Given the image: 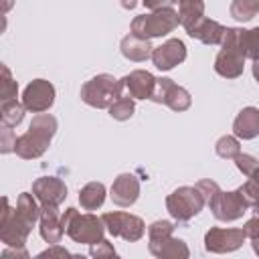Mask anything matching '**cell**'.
<instances>
[{
    "instance_id": "cell-1",
    "label": "cell",
    "mask_w": 259,
    "mask_h": 259,
    "mask_svg": "<svg viewBox=\"0 0 259 259\" xmlns=\"http://www.w3.org/2000/svg\"><path fill=\"white\" fill-rule=\"evenodd\" d=\"M2 217H0V241L6 247L22 249L36 221H40V206L36 204L34 194L20 192L16 208H10L8 198H2Z\"/></svg>"
},
{
    "instance_id": "cell-2",
    "label": "cell",
    "mask_w": 259,
    "mask_h": 259,
    "mask_svg": "<svg viewBox=\"0 0 259 259\" xmlns=\"http://www.w3.org/2000/svg\"><path fill=\"white\" fill-rule=\"evenodd\" d=\"M55 134H57V117L55 115H51V113L34 115L28 130L22 136H18V140H16V148H14L16 156L22 160L40 158L49 150Z\"/></svg>"
},
{
    "instance_id": "cell-3",
    "label": "cell",
    "mask_w": 259,
    "mask_h": 259,
    "mask_svg": "<svg viewBox=\"0 0 259 259\" xmlns=\"http://www.w3.org/2000/svg\"><path fill=\"white\" fill-rule=\"evenodd\" d=\"M170 221H156L148 227V249L158 259H190V249L182 239L172 237Z\"/></svg>"
},
{
    "instance_id": "cell-4",
    "label": "cell",
    "mask_w": 259,
    "mask_h": 259,
    "mask_svg": "<svg viewBox=\"0 0 259 259\" xmlns=\"http://www.w3.org/2000/svg\"><path fill=\"white\" fill-rule=\"evenodd\" d=\"M61 223H63L65 233H67L75 243L95 245V243L103 241L105 225H103L101 217H95L93 212H85V214H81L77 208L69 206V208L63 212Z\"/></svg>"
},
{
    "instance_id": "cell-5",
    "label": "cell",
    "mask_w": 259,
    "mask_h": 259,
    "mask_svg": "<svg viewBox=\"0 0 259 259\" xmlns=\"http://www.w3.org/2000/svg\"><path fill=\"white\" fill-rule=\"evenodd\" d=\"M123 95L121 81L109 73H99L81 87V101L95 109H109Z\"/></svg>"
},
{
    "instance_id": "cell-6",
    "label": "cell",
    "mask_w": 259,
    "mask_h": 259,
    "mask_svg": "<svg viewBox=\"0 0 259 259\" xmlns=\"http://www.w3.org/2000/svg\"><path fill=\"white\" fill-rule=\"evenodd\" d=\"M180 24L178 18V10H174V6L170 8H162V10H154V12H146L140 14L132 20V34L152 40L158 36H166L168 32H172L176 26Z\"/></svg>"
},
{
    "instance_id": "cell-7",
    "label": "cell",
    "mask_w": 259,
    "mask_h": 259,
    "mask_svg": "<svg viewBox=\"0 0 259 259\" xmlns=\"http://www.w3.org/2000/svg\"><path fill=\"white\" fill-rule=\"evenodd\" d=\"M245 57L239 49V28H227L221 42V51L214 59V71L225 79H237L243 75Z\"/></svg>"
},
{
    "instance_id": "cell-8",
    "label": "cell",
    "mask_w": 259,
    "mask_h": 259,
    "mask_svg": "<svg viewBox=\"0 0 259 259\" xmlns=\"http://www.w3.org/2000/svg\"><path fill=\"white\" fill-rule=\"evenodd\" d=\"M204 198L196 186H178L166 196V210L176 223L192 221L204 206Z\"/></svg>"
},
{
    "instance_id": "cell-9",
    "label": "cell",
    "mask_w": 259,
    "mask_h": 259,
    "mask_svg": "<svg viewBox=\"0 0 259 259\" xmlns=\"http://www.w3.org/2000/svg\"><path fill=\"white\" fill-rule=\"evenodd\" d=\"M105 231L113 237H121L127 243H136L144 237L146 233V225L140 217L123 212V210H113V212H105L101 217Z\"/></svg>"
},
{
    "instance_id": "cell-10",
    "label": "cell",
    "mask_w": 259,
    "mask_h": 259,
    "mask_svg": "<svg viewBox=\"0 0 259 259\" xmlns=\"http://www.w3.org/2000/svg\"><path fill=\"white\" fill-rule=\"evenodd\" d=\"M208 208L212 212V217L217 221H223V223H233V221H239L247 210H249V204L245 202L241 190H219L210 200H208Z\"/></svg>"
},
{
    "instance_id": "cell-11",
    "label": "cell",
    "mask_w": 259,
    "mask_h": 259,
    "mask_svg": "<svg viewBox=\"0 0 259 259\" xmlns=\"http://www.w3.org/2000/svg\"><path fill=\"white\" fill-rule=\"evenodd\" d=\"M154 103H162V105H168L172 111H186L190 105H192V97L190 93L176 85L172 79L168 77H160L156 79V87H154V93H152V99Z\"/></svg>"
},
{
    "instance_id": "cell-12",
    "label": "cell",
    "mask_w": 259,
    "mask_h": 259,
    "mask_svg": "<svg viewBox=\"0 0 259 259\" xmlns=\"http://www.w3.org/2000/svg\"><path fill=\"white\" fill-rule=\"evenodd\" d=\"M53 103H55V87L47 79H32L22 91V105L26 107V111L38 115L49 111Z\"/></svg>"
},
{
    "instance_id": "cell-13",
    "label": "cell",
    "mask_w": 259,
    "mask_h": 259,
    "mask_svg": "<svg viewBox=\"0 0 259 259\" xmlns=\"http://www.w3.org/2000/svg\"><path fill=\"white\" fill-rule=\"evenodd\" d=\"M245 233L243 229H221V227H210L204 235V249L208 253L225 255L233 253L243 247L245 243Z\"/></svg>"
},
{
    "instance_id": "cell-14",
    "label": "cell",
    "mask_w": 259,
    "mask_h": 259,
    "mask_svg": "<svg viewBox=\"0 0 259 259\" xmlns=\"http://www.w3.org/2000/svg\"><path fill=\"white\" fill-rule=\"evenodd\" d=\"M32 194L40 206H59L67 198V186L57 176H40L32 182Z\"/></svg>"
},
{
    "instance_id": "cell-15",
    "label": "cell",
    "mask_w": 259,
    "mask_h": 259,
    "mask_svg": "<svg viewBox=\"0 0 259 259\" xmlns=\"http://www.w3.org/2000/svg\"><path fill=\"white\" fill-rule=\"evenodd\" d=\"M186 59V45L180 38H168L160 47H154L152 63L160 71H172Z\"/></svg>"
},
{
    "instance_id": "cell-16",
    "label": "cell",
    "mask_w": 259,
    "mask_h": 259,
    "mask_svg": "<svg viewBox=\"0 0 259 259\" xmlns=\"http://www.w3.org/2000/svg\"><path fill=\"white\" fill-rule=\"evenodd\" d=\"M109 196H111V202L115 206H121V208H127L132 204H136V200L140 198V180H138V176L130 174V172L119 174L111 184Z\"/></svg>"
},
{
    "instance_id": "cell-17",
    "label": "cell",
    "mask_w": 259,
    "mask_h": 259,
    "mask_svg": "<svg viewBox=\"0 0 259 259\" xmlns=\"http://www.w3.org/2000/svg\"><path fill=\"white\" fill-rule=\"evenodd\" d=\"M119 81H121L125 95H130L132 99H152V93L156 87V77L150 71L136 69L130 75L121 77Z\"/></svg>"
},
{
    "instance_id": "cell-18",
    "label": "cell",
    "mask_w": 259,
    "mask_h": 259,
    "mask_svg": "<svg viewBox=\"0 0 259 259\" xmlns=\"http://www.w3.org/2000/svg\"><path fill=\"white\" fill-rule=\"evenodd\" d=\"M61 219L63 217H59L57 206H40V221H38L40 227H38V231H40V237L51 245H59L61 237L65 233Z\"/></svg>"
},
{
    "instance_id": "cell-19",
    "label": "cell",
    "mask_w": 259,
    "mask_h": 259,
    "mask_svg": "<svg viewBox=\"0 0 259 259\" xmlns=\"http://www.w3.org/2000/svg\"><path fill=\"white\" fill-rule=\"evenodd\" d=\"M233 136L237 140H253L259 136V109L249 105L243 107L233 121Z\"/></svg>"
},
{
    "instance_id": "cell-20",
    "label": "cell",
    "mask_w": 259,
    "mask_h": 259,
    "mask_svg": "<svg viewBox=\"0 0 259 259\" xmlns=\"http://www.w3.org/2000/svg\"><path fill=\"white\" fill-rule=\"evenodd\" d=\"M119 51L121 55L127 59V61H134V63H142L146 59H152V53H154V47L150 45V40L146 38H140L136 34H125L119 42Z\"/></svg>"
},
{
    "instance_id": "cell-21",
    "label": "cell",
    "mask_w": 259,
    "mask_h": 259,
    "mask_svg": "<svg viewBox=\"0 0 259 259\" xmlns=\"http://www.w3.org/2000/svg\"><path fill=\"white\" fill-rule=\"evenodd\" d=\"M225 32H227V28H225L223 24H219L217 20H210V18L204 16V18L188 32V36H192V38H196V40H200V42H204V45H221L223 38H225Z\"/></svg>"
},
{
    "instance_id": "cell-22",
    "label": "cell",
    "mask_w": 259,
    "mask_h": 259,
    "mask_svg": "<svg viewBox=\"0 0 259 259\" xmlns=\"http://www.w3.org/2000/svg\"><path fill=\"white\" fill-rule=\"evenodd\" d=\"M178 18L180 24L190 32L204 18V2L200 0H180L178 2Z\"/></svg>"
},
{
    "instance_id": "cell-23",
    "label": "cell",
    "mask_w": 259,
    "mask_h": 259,
    "mask_svg": "<svg viewBox=\"0 0 259 259\" xmlns=\"http://www.w3.org/2000/svg\"><path fill=\"white\" fill-rule=\"evenodd\" d=\"M105 186L101 182H87L79 190V204L85 210H97L105 202Z\"/></svg>"
},
{
    "instance_id": "cell-24",
    "label": "cell",
    "mask_w": 259,
    "mask_h": 259,
    "mask_svg": "<svg viewBox=\"0 0 259 259\" xmlns=\"http://www.w3.org/2000/svg\"><path fill=\"white\" fill-rule=\"evenodd\" d=\"M239 49L245 59H251L253 63L259 61V26L249 30L239 28Z\"/></svg>"
},
{
    "instance_id": "cell-25",
    "label": "cell",
    "mask_w": 259,
    "mask_h": 259,
    "mask_svg": "<svg viewBox=\"0 0 259 259\" xmlns=\"http://www.w3.org/2000/svg\"><path fill=\"white\" fill-rule=\"evenodd\" d=\"M24 111H26V107H24L18 99L2 101V105H0V119H2V125H4V127H16V125L24 119Z\"/></svg>"
},
{
    "instance_id": "cell-26",
    "label": "cell",
    "mask_w": 259,
    "mask_h": 259,
    "mask_svg": "<svg viewBox=\"0 0 259 259\" xmlns=\"http://www.w3.org/2000/svg\"><path fill=\"white\" fill-rule=\"evenodd\" d=\"M231 16L239 22H249L259 14V0H233L229 8Z\"/></svg>"
},
{
    "instance_id": "cell-27",
    "label": "cell",
    "mask_w": 259,
    "mask_h": 259,
    "mask_svg": "<svg viewBox=\"0 0 259 259\" xmlns=\"http://www.w3.org/2000/svg\"><path fill=\"white\" fill-rule=\"evenodd\" d=\"M214 152L223 160H235L241 154V144L235 136H221L214 144Z\"/></svg>"
},
{
    "instance_id": "cell-28",
    "label": "cell",
    "mask_w": 259,
    "mask_h": 259,
    "mask_svg": "<svg viewBox=\"0 0 259 259\" xmlns=\"http://www.w3.org/2000/svg\"><path fill=\"white\" fill-rule=\"evenodd\" d=\"M134 111H136V101H134L130 95H125V93L109 107V115H111L113 119H117V121L130 119V117L134 115Z\"/></svg>"
},
{
    "instance_id": "cell-29",
    "label": "cell",
    "mask_w": 259,
    "mask_h": 259,
    "mask_svg": "<svg viewBox=\"0 0 259 259\" xmlns=\"http://www.w3.org/2000/svg\"><path fill=\"white\" fill-rule=\"evenodd\" d=\"M0 71H2V91H0V99L2 101H12V99H16V95H18V85H16V81L12 79V73H10V69L2 63L0 65Z\"/></svg>"
},
{
    "instance_id": "cell-30",
    "label": "cell",
    "mask_w": 259,
    "mask_h": 259,
    "mask_svg": "<svg viewBox=\"0 0 259 259\" xmlns=\"http://www.w3.org/2000/svg\"><path fill=\"white\" fill-rule=\"evenodd\" d=\"M89 255L93 259H111V257H115V249L107 239H103L95 245H89Z\"/></svg>"
},
{
    "instance_id": "cell-31",
    "label": "cell",
    "mask_w": 259,
    "mask_h": 259,
    "mask_svg": "<svg viewBox=\"0 0 259 259\" xmlns=\"http://www.w3.org/2000/svg\"><path fill=\"white\" fill-rule=\"evenodd\" d=\"M235 164H237V168H239V172H243L247 178L255 172V168L259 166V160L255 158V156H251V154H239L237 158H235Z\"/></svg>"
},
{
    "instance_id": "cell-32",
    "label": "cell",
    "mask_w": 259,
    "mask_h": 259,
    "mask_svg": "<svg viewBox=\"0 0 259 259\" xmlns=\"http://www.w3.org/2000/svg\"><path fill=\"white\" fill-rule=\"evenodd\" d=\"M239 190H241V194H243L245 202L249 204V208L259 206V186H257L253 180H247Z\"/></svg>"
},
{
    "instance_id": "cell-33",
    "label": "cell",
    "mask_w": 259,
    "mask_h": 259,
    "mask_svg": "<svg viewBox=\"0 0 259 259\" xmlns=\"http://www.w3.org/2000/svg\"><path fill=\"white\" fill-rule=\"evenodd\" d=\"M16 136H14V132H12V127H4L2 125V130H0V152L2 154H10V152H14V148H16Z\"/></svg>"
},
{
    "instance_id": "cell-34",
    "label": "cell",
    "mask_w": 259,
    "mask_h": 259,
    "mask_svg": "<svg viewBox=\"0 0 259 259\" xmlns=\"http://www.w3.org/2000/svg\"><path fill=\"white\" fill-rule=\"evenodd\" d=\"M32 259H71V253L61 245H51Z\"/></svg>"
},
{
    "instance_id": "cell-35",
    "label": "cell",
    "mask_w": 259,
    "mask_h": 259,
    "mask_svg": "<svg viewBox=\"0 0 259 259\" xmlns=\"http://www.w3.org/2000/svg\"><path fill=\"white\" fill-rule=\"evenodd\" d=\"M196 188L200 190V194H202V198H204V202L208 204V200L221 190V186L214 182V180H210V178H204V180H200L198 184H196Z\"/></svg>"
},
{
    "instance_id": "cell-36",
    "label": "cell",
    "mask_w": 259,
    "mask_h": 259,
    "mask_svg": "<svg viewBox=\"0 0 259 259\" xmlns=\"http://www.w3.org/2000/svg\"><path fill=\"white\" fill-rule=\"evenodd\" d=\"M0 259H32L28 255V251L22 247V249H14V247H6L2 253H0Z\"/></svg>"
},
{
    "instance_id": "cell-37",
    "label": "cell",
    "mask_w": 259,
    "mask_h": 259,
    "mask_svg": "<svg viewBox=\"0 0 259 259\" xmlns=\"http://www.w3.org/2000/svg\"><path fill=\"white\" fill-rule=\"evenodd\" d=\"M243 233H245V237H249V239H257V237H259V217H257V214L245 223Z\"/></svg>"
},
{
    "instance_id": "cell-38",
    "label": "cell",
    "mask_w": 259,
    "mask_h": 259,
    "mask_svg": "<svg viewBox=\"0 0 259 259\" xmlns=\"http://www.w3.org/2000/svg\"><path fill=\"white\" fill-rule=\"evenodd\" d=\"M251 71H253V77H255V81L259 83V61H255V63H253Z\"/></svg>"
},
{
    "instance_id": "cell-39",
    "label": "cell",
    "mask_w": 259,
    "mask_h": 259,
    "mask_svg": "<svg viewBox=\"0 0 259 259\" xmlns=\"http://www.w3.org/2000/svg\"><path fill=\"white\" fill-rule=\"evenodd\" d=\"M251 247H253V253L259 257V237L257 239H251Z\"/></svg>"
},
{
    "instance_id": "cell-40",
    "label": "cell",
    "mask_w": 259,
    "mask_h": 259,
    "mask_svg": "<svg viewBox=\"0 0 259 259\" xmlns=\"http://www.w3.org/2000/svg\"><path fill=\"white\" fill-rule=\"evenodd\" d=\"M249 180H253V182H255V184L259 186V166H257V168H255V172H253V174L249 176Z\"/></svg>"
},
{
    "instance_id": "cell-41",
    "label": "cell",
    "mask_w": 259,
    "mask_h": 259,
    "mask_svg": "<svg viewBox=\"0 0 259 259\" xmlns=\"http://www.w3.org/2000/svg\"><path fill=\"white\" fill-rule=\"evenodd\" d=\"M71 259H87L85 255H81V253H77V255H71Z\"/></svg>"
},
{
    "instance_id": "cell-42",
    "label": "cell",
    "mask_w": 259,
    "mask_h": 259,
    "mask_svg": "<svg viewBox=\"0 0 259 259\" xmlns=\"http://www.w3.org/2000/svg\"><path fill=\"white\" fill-rule=\"evenodd\" d=\"M253 210H255V214H257V217H259V206H255V208H253Z\"/></svg>"
},
{
    "instance_id": "cell-43",
    "label": "cell",
    "mask_w": 259,
    "mask_h": 259,
    "mask_svg": "<svg viewBox=\"0 0 259 259\" xmlns=\"http://www.w3.org/2000/svg\"><path fill=\"white\" fill-rule=\"evenodd\" d=\"M111 259H121V257H117V255H115V257H111Z\"/></svg>"
}]
</instances>
